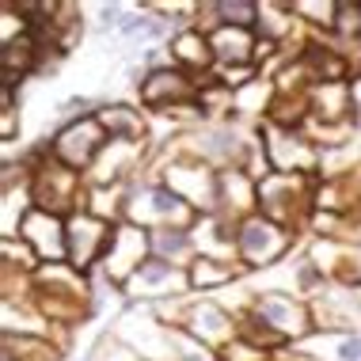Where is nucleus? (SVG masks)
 Instances as JSON below:
<instances>
[{
	"mask_svg": "<svg viewBox=\"0 0 361 361\" xmlns=\"http://www.w3.org/2000/svg\"><path fill=\"white\" fill-rule=\"evenodd\" d=\"M262 38L251 27H217L209 31V50L224 69H255Z\"/></svg>",
	"mask_w": 361,
	"mask_h": 361,
	"instance_id": "nucleus-17",
	"label": "nucleus"
},
{
	"mask_svg": "<svg viewBox=\"0 0 361 361\" xmlns=\"http://www.w3.org/2000/svg\"><path fill=\"white\" fill-rule=\"evenodd\" d=\"M357 8H361V4H357Z\"/></svg>",
	"mask_w": 361,
	"mask_h": 361,
	"instance_id": "nucleus-36",
	"label": "nucleus"
},
{
	"mask_svg": "<svg viewBox=\"0 0 361 361\" xmlns=\"http://www.w3.org/2000/svg\"><path fill=\"white\" fill-rule=\"evenodd\" d=\"M293 240H297V232L281 228L262 213H251L236 224V259L243 262L247 274H259V270H270L289 255Z\"/></svg>",
	"mask_w": 361,
	"mask_h": 361,
	"instance_id": "nucleus-6",
	"label": "nucleus"
},
{
	"mask_svg": "<svg viewBox=\"0 0 361 361\" xmlns=\"http://www.w3.org/2000/svg\"><path fill=\"white\" fill-rule=\"evenodd\" d=\"M38 54H42V42H38L35 35L19 38V42L4 46V87H16L19 76L31 73V65L38 61Z\"/></svg>",
	"mask_w": 361,
	"mask_h": 361,
	"instance_id": "nucleus-25",
	"label": "nucleus"
},
{
	"mask_svg": "<svg viewBox=\"0 0 361 361\" xmlns=\"http://www.w3.org/2000/svg\"><path fill=\"white\" fill-rule=\"evenodd\" d=\"M190 228H194V224H190ZM190 228H156V232H149L152 255L164 259V262H171V267L190 270V262L198 259V247H194V232Z\"/></svg>",
	"mask_w": 361,
	"mask_h": 361,
	"instance_id": "nucleus-22",
	"label": "nucleus"
},
{
	"mask_svg": "<svg viewBox=\"0 0 361 361\" xmlns=\"http://www.w3.org/2000/svg\"><path fill=\"white\" fill-rule=\"evenodd\" d=\"M31 198H35V209H46V213H54V217L69 221L73 213L87 209L84 175L65 168V164H57L50 156V160H42L31 171Z\"/></svg>",
	"mask_w": 361,
	"mask_h": 361,
	"instance_id": "nucleus-5",
	"label": "nucleus"
},
{
	"mask_svg": "<svg viewBox=\"0 0 361 361\" xmlns=\"http://www.w3.org/2000/svg\"><path fill=\"white\" fill-rule=\"evenodd\" d=\"M168 54H171V61L179 65V69H187V73H206L209 65H217V57H213V50H209V35L198 31V27H187V31L175 35Z\"/></svg>",
	"mask_w": 361,
	"mask_h": 361,
	"instance_id": "nucleus-20",
	"label": "nucleus"
},
{
	"mask_svg": "<svg viewBox=\"0 0 361 361\" xmlns=\"http://www.w3.org/2000/svg\"><path fill=\"white\" fill-rule=\"evenodd\" d=\"M209 12L217 16V27H259V4L251 0H217L209 4Z\"/></svg>",
	"mask_w": 361,
	"mask_h": 361,
	"instance_id": "nucleus-28",
	"label": "nucleus"
},
{
	"mask_svg": "<svg viewBox=\"0 0 361 361\" xmlns=\"http://www.w3.org/2000/svg\"><path fill=\"white\" fill-rule=\"evenodd\" d=\"M198 84L202 80H190L187 69L179 65H160V69H149L137 84V95L149 111H183L198 99Z\"/></svg>",
	"mask_w": 361,
	"mask_h": 361,
	"instance_id": "nucleus-13",
	"label": "nucleus"
},
{
	"mask_svg": "<svg viewBox=\"0 0 361 361\" xmlns=\"http://www.w3.org/2000/svg\"><path fill=\"white\" fill-rule=\"evenodd\" d=\"M247 316L259 319L270 335H278L281 343H293V346L305 343L312 331H316L312 305L300 297H289V293H251Z\"/></svg>",
	"mask_w": 361,
	"mask_h": 361,
	"instance_id": "nucleus-7",
	"label": "nucleus"
},
{
	"mask_svg": "<svg viewBox=\"0 0 361 361\" xmlns=\"http://www.w3.org/2000/svg\"><path fill=\"white\" fill-rule=\"evenodd\" d=\"M145 160V145L137 141H106V149L99 152V160L92 164V187H122L130 183V175L141 168Z\"/></svg>",
	"mask_w": 361,
	"mask_h": 361,
	"instance_id": "nucleus-16",
	"label": "nucleus"
},
{
	"mask_svg": "<svg viewBox=\"0 0 361 361\" xmlns=\"http://www.w3.org/2000/svg\"><path fill=\"white\" fill-rule=\"evenodd\" d=\"M316 175H286V171H267L259 179V213L270 217L281 228H297L316 206Z\"/></svg>",
	"mask_w": 361,
	"mask_h": 361,
	"instance_id": "nucleus-2",
	"label": "nucleus"
},
{
	"mask_svg": "<svg viewBox=\"0 0 361 361\" xmlns=\"http://www.w3.org/2000/svg\"><path fill=\"white\" fill-rule=\"evenodd\" d=\"M35 312H42L46 324L76 327L92 312V286L80 270H73L69 262H54V267L35 270V289H31Z\"/></svg>",
	"mask_w": 361,
	"mask_h": 361,
	"instance_id": "nucleus-1",
	"label": "nucleus"
},
{
	"mask_svg": "<svg viewBox=\"0 0 361 361\" xmlns=\"http://www.w3.org/2000/svg\"><path fill=\"white\" fill-rule=\"evenodd\" d=\"M114 343L130 346L145 361H171V327L160 319L156 305H130L114 324Z\"/></svg>",
	"mask_w": 361,
	"mask_h": 361,
	"instance_id": "nucleus-8",
	"label": "nucleus"
},
{
	"mask_svg": "<svg viewBox=\"0 0 361 361\" xmlns=\"http://www.w3.org/2000/svg\"><path fill=\"white\" fill-rule=\"evenodd\" d=\"M354 293H357V300H361V286H357V289H354Z\"/></svg>",
	"mask_w": 361,
	"mask_h": 361,
	"instance_id": "nucleus-34",
	"label": "nucleus"
},
{
	"mask_svg": "<svg viewBox=\"0 0 361 361\" xmlns=\"http://www.w3.org/2000/svg\"><path fill=\"white\" fill-rule=\"evenodd\" d=\"M289 361H316V357H305V354H289Z\"/></svg>",
	"mask_w": 361,
	"mask_h": 361,
	"instance_id": "nucleus-33",
	"label": "nucleus"
},
{
	"mask_svg": "<svg viewBox=\"0 0 361 361\" xmlns=\"http://www.w3.org/2000/svg\"><path fill=\"white\" fill-rule=\"evenodd\" d=\"M300 19L293 12V4H259V38H270V42H281V38L293 35Z\"/></svg>",
	"mask_w": 361,
	"mask_h": 361,
	"instance_id": "nucleus-27",
	"label": "nucleus"
},
{
	"mask_svg": "<svg viewBox=\"0 0 361 361\" xmlns=\"http://www.w3.org/2000/svg\"><path fill=\"white\" fill-rule=\"evenodd\" d=\"M95 118L106 130L111 141H137L145 145V114L133 111L130 103H106V106H95Z\"/></svg>",
	"mask_w": 361,
	"mask_h": 361,
	"instance_id": "nucleus-21",
	"label": "nucleus"
},
{
	"mask_svg": "<svg viewBox=\"0 0 361 361\" xmlns=\"http://www.w3.org/2000/svg\"><path fill=\"white\" fill-rule=\"evenodd\" d=\"M171 361H221V354L187 335L183 327H171Z\"/></svg>",
	"mask_w": 361,
	"mask_h": 361,
	"instance_id": "nucleus-29",
	"label": "nucleus"
},
{
	"mask_svg": "<svg viewBox=\"0 0 361 361\" xmlns=\"http://www.w3.org/2000/svg\"><path fill=\"white\" fill-rule=\"evenodd\" d=\"M247 274L243 270V262H221V259H194L190 262V289L194 293H221L228 286H236V281Z\"/></svg>",
	"mask_w": 361,
	"mask_h": 361,
	"instance_id": "nucleus-23",
	"label": "nucleus"
},
{
	"mask_svg": "<svg viewBox=\"0 0 361 361\" xmlns=\"http://www.w3.org/2000/svg\"><path fill=\"white\" fill-rule=\"evenodd\" d=\"M335 31L343 35V38H361V8L357 4H338Z\"/></svg>",
	"mask_w": 361,
	"mask_h": 361,
	"instance_id": "nucleus-32",
	"label": "nucleus"
},
{
	"mask_svg": "<svg viewBox=\"0 0 361 361\" xmlns=\"http://www.w3.org/2000/svg\"><path fill=\"white\" fill-rule=\"evenodd\" d=\"M194 247L198 259H221V262H240L236 259V224H228L221 213L194 221Z\"/></svg>",
	"mask_w": 361,
	"mask_h": 361,
	"instance_id": "nucleus-18",
	"label": "nucleus"
},
{
	"mask_svg": "<svg viewBox=\"0 0 361 361\" xmlns=\"http://www.w3.org/2000/svg\"><path fill=\"white\" fill-rule=\"evenodd\" d=\"M164 35H168V19H160V12H152V4H133L130 19L118 31V42L122 46H152Z\"/></svg>",
	"mask_w": 361,
	"mask_h": 361,
	"instance_id": "nucleus-24",
	"label": "nucleus"
},
{
	"mask_svg": "<svg viewBox=\"0 0 361 361\" xmlns=\"http://www.w3.org/2000/svg\"><path fill=\"white\" fill-rule=\"evenodd\" d=\"M4 361H12V357H4Z\"/></svg>",
	"mask_w": 361,
	"mask_h": 361,
	"instance_id": "nucleus-35",
	"label": "nucleus"
},
{
	"mask_svg": "<svg viewBox=\"0 0 361 361\" xmlns=\"http://www.w3.org/2000/svg\"><path fill=\"white\" fill-rule=\"evenodd\" d=\"M4 357H12V361H61V350L46 335H4Z\"/></svg>",
	"mask_w": 361,
	"mask_h": 361,
	"instance_id": "nucleus-26",
	"label": "nucleus"
},
{
	"mask_svg": "<svg viewBox=\"0 0 361 361\" xmlns=\"http://www.w3.org/2000/svg\"><path fill=\"white\" fill-rule=\"evenodd\" d=\"M19 240L31 243V251L38 255L42 267H54V262H69V221L54 217L46 209H31L19 228Z\"/></svg>",
	"mask_w": 361,
	"mask_h": 361,
	"instance_id": "nucleus-15",
	"label": "nucleus"
},
{
	"mask_svg": "<svg viewBox=\"0 0 361 361\" xmlns=\"http://www.w3.org/2000/svg\"><path fill=\"white\" fill-rule=\"evenodd\" d=\"M111 236H114V224L95 217V213H73L69 217V267L87 274L95 262H103L106 247H111Z\"/></svg>",
	"mask_w": 361,
	"mask_h": 361,
	"instance_id": "nucleus-14",
	"label": "nucleus"
},
{
	"mask_svg": "<svg viewBox=\"0 0 361 361\" xmlns=\"http://www.w3.org/2000/svg\"><path fill=\"white\" fill-rule=\"evenodd\" d=\"M106 130L99 126V118L95 114H84V118H73V122H65L61 130L54 133V141H50V156L57 164H65V168H73V171H92V164L99 160V152L106 149Z\"/></svg>",
	"mask_w": 361,
	"mask_h": 361,
	"instance_id": "nucleus-9",
	"label": "nucleus"
},
{
	"mask_svg": "<svg viewBox=\"0 0 361 361\" xmlns=\"http://www.w3.org/2000/svg\"><path fill=\"white\" fill-rule=\"evenodd\" d=\"M293 12H297V19H308V23H324L335 31V16H338V4L335 0H327V4H316V0H297L293 4Z\"/></svg>",
	"mask_w": 361,
	"mask_h": 361,
	"instance_id": "nucleus-30",
	"label": "nucleus"
},
{
	"mask_svg": "<svg viewBox=\"0 0 361 361\" xmlns=\"http://www.w3.org/2000/svg\"><path fill=\"white\" fill-rule=\"evenodd\" d=\"M122 293L133 300V305H164V300H175V297L194 293L190 289V270L171 267V262H164V259L152 255L137 274L122 286Z\"/></svg>",
	"mask_w": 361,
	"mask_h": 361,
	"instance_id": "nucleus-11",
	"label": "nucleus"
},
{
	"mask_svg": "<svg viewBox=\"0 0 361 361\" xmlns=\"http://www.w3.org/2000/svg\"><path fill=\"white\" fill-rule=\"evenodd\" d=\"M293 354L316 361H361V331H312L305 343L293 346Z\"/></svg>",
	"mask_w": 361,
	"mask_h": 361,
	"instance_id": "nucleus-19",
	"label": "nucleus"
},
{
	"mask_svg": "<svg viewBox=\"0 0 361 361\" xmlns=\"http://www.w3.org/2000/svg\"><path fill=\"white\" fill-rule=\"evenodd\" d=\"M262 160L270 171L286 175H316L319 171V149L312 145L300 130H286V126L267 122L262 130Z\"/></svg>",
	"mask_w": 361,
	"mask_h": 361,
	"instance_id": "nucleus-10",
	"label": "nucleus"
},
{
	"mask_svg": "<svg viewBox=\"0 0 361 361\" xmlns=\"http://www.w3.org/2000/svg\"><path fill=\"white\" fill-rule=\"evenodd\" d=\"M149 259H152L149 228H137V224H130V221H118L114 224V236H111V247H106L99 267H103V278L122 289Z\"/></svg>",
	"mask_w": 361,
	"mask_h": 361,
	"instance_id": "nucleus-12",
	"label": "nucleus"
},
{
	"mask_svg": "<svg viewBox=\"0 0 361 361\" xmlns=\"http://www.w3.org/2000/svg\"><path fill=\"white\" fill-rule=\"evenodd\" d=\"M160 183L171 187L198 217H209V213H217V206H221V171L209 168V164H202V160H194V156L175 152L160 168Z\"/></svg>",
	"mask_w": 361,
	"mask_h": 361,
	"instance_id": "nucleus-4",
	"label": "nucleus"
},
{
	"mask_svg": "<svg viewBox=\"0 0 361 361\" xmlns=\"http://www.w3.org/2000/svg\"><path fill=\"white\" fill-rule=\"evenodd\" d=\"M27 35H31V23L16 12L12 0H4V16H0V42L12 46V42H19V38H27Z\"/></svg>",
	"mask_w": 361,
	"mask_h": 361,
	"instance_id": "nucleus-31",
	"label": "nucleus"
},
{
	"mask_svg": "<svg viewBox=\"0 0 361 361\" xmlns=\"http://www.w3.org/2000/svg\"><path fill=\"white\" fill-rule=\"evenodd\" d=\"M126 221L137 224V228H190L198 221L187 202L179 198L171 187L156 183H130V198H126Z\"/></svg>",
	"mask_w": 361,
	"mask_h": 361,
	"instance_id": "nucleus-3",
	"label": "nucleus"
}]
</instances>
